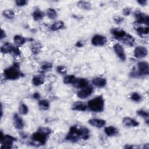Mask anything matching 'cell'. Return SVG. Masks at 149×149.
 Segmentation results:
<instances>
[{
    "mask_svg": "<svg viewBox=\"0 0 149 149\" xmlns=\"http://www.w3.org/2000/svg\"><path fill=\"white\" fill-rule=\"evenodd\" d=\"M90 132L86 127L73 125L69 130L65 137V140L71 143H76L80 140H87L90 138Z\"/></svg>",
    "mask_w": 149,
    "mask_h": 149,
    "instance_id": "1",
    "label": "cell"
},
{
    "mask_svg": "<svg viewBox=\"0 0 149 149\" xmlns=\"http://www.w3.org/2000/svg\"><path fill=\"white\" fill-rule=\"evenodd\" d=\"M51 133L52 130L51 129L46 127H40L36 132L31 135V144L36 146L45 145Z\"/></svg>",
    "mask_w": 149,
    "mask_h": 149,
    "instance_id": "2",
    "label": "cell"
},
{
    "mask_svg": "<svg viewBox=\"0 0 149 149\" xmlns=\"http://www.w3.org/2000/svg\"><path fill=\"white\" fill-rule=\"evenodd\" d=\"M24 74L20 71L19 63H13V65L8 67L3 70V76L6 80H15L23 77Z\"/></svg>",
    "mask_w": 149,
    "mask_h": 149,
    "instance_id": "3",
    "label": "cell"
},
{
    "mask_svg": "<svg viewBox=\"0 0 149 149\" xmlns=\"http://www.w3.org/2000/svg\"><path fill=\"white\" fill-rule=\"evenodd\" d=\"M105 101L102 95H98L87 102L88 108L94 112H101L104 109Z\"/></svg>",
    "mask_w": 149,
    "mask_h": 149,
    "instance_id": "4",
    "label": "cell"
},
{
    "mask_svg": "<svg viewBox=\"0 0 149 149\" xmlns=\"http://www.w3.org/2000/svg\"><path fill=\"white\" fill-rule=\"evenodd\" d=\"M16 140L15 137L10 134H5L2 132H1V147L2 148H11Z\"/></svg>",
    "mask_w": 149,
    "mask_h": 149,
    "instance_id": "5",
    "label": "cell"
},
{
    "mask_svg": "<svg viewBox=\"0 0 149 149\" xmlns=\"http://www.w3.org/2000/svg\"><path fill=\"white\" fill-rule=\"evenodd\" d=\"M134 17L136 19V23L137 24H144L148 26L149 17L147 15L140 11H136L134 13Z\"/></svg>",
    "mask_w": 149,
    "mask_h": 149,
    "instance_id": "6",
    "label": "cell"
},
{
    "mask_svg": "<svg viewBox=\"0 0 149 149\" xmlns=\"http://www.w3.org/2000/svg\"><path fill=\"white\" fill-rule=\"evenodd\" d=\"M107 41L108 40L106 37L101 34L94 35L91 40L92 45L96 47H102L107 44Z\"/></svg>",
    "mask_w": 149,
    "mask_h": 149,
    "instance_id": "7",
    "label": "cell"
},
{
    "mask_svg": "<svg viewBox=\"0 0 149 149\" xmlns=\"http://www.w3.org/2000/svg\"><path fill=\"white\" fill-rule=\"evenodd\" d=\"M113 49L118 58L122 62L126 60V56L123 47L119 43H116L113 45Z\"/></svg>",
    "mask_w": 149,
    "mask_h": 149,
    "instance_id": "8",
    "label": "cell"
},
{
    "mask_svg": "<svg viewBox=\"0 0 149 149\" xmlns=\"http://www.w3.org/2000/svg\"><path fill=\"white\" fill-rule=\"evenodd\" d=\"M137 72L142 77L148 76L149 74V65L146 61H140L137 63Z\"/></svg>",
    "mask_w": 149,
    "mask_h": 149,
    "instance_id": "9",
    "label": "cell"
},
{
    "mask_svg": "<svg viewBox=\"0 0 149 149\" xmlns=\"http://www.w3.org/2000/svg\"><path fill=\"white\" fill-rule=\"evenodd\" d=\"M148 55V49L143 46L136 47L133 51V55L137 59H142L146 57Z\"/></svg>",
    "mask_w": 149,
    "mask_h": 149,
    "instance_id": "10",
    "label": "cell"
},
{
    "mask_svg": "<svg viewBox=\"0 0 149 149\" xmlns=\"http://www.w3.org/2000/svg\"><path fill=\"white\" fill-rule=\"evenodd\" d=\"M93 92V88L92 86H88L85 88L80 89L77 93V96L80 99H86L89 97Z\"/></svg>",
    "mask_w": 149,
    "mask_h": 149,
    "instance_id": "11",
    "label": "cell"
},
{
    "mask_svg": "<svg viewBox=\"0 0 149 149\" xmlns=\"http://www.w3.org/2000/svg\"><path fill=\"white\" fill-rule=\"evenodd\" d=\"M111 33L112 36L117 40L121 41V40L127 34V33L120 29V28H113L111 30Z\"/></svg>",
    "mask_w": 149,
    "mask_h": 149,
    "instance_id": "12",
    "label": "cell"
},
{
    "mask_svg": "<svg viewBox=\"0 0 149 149\" xmlns=\"http://www.w3.org/2000/svg\"><path fill=\"white\" fill-rule=\"evenodd\" d=\"M13 121L15 127L17 130H22L24 126L23 119L17 113H15L13 116Z\"/></svg>",
    "mask_w": 149,
    "mask_h": 149,
    "instance_id": "13",
    "label": "cell"
},
{
    "mask_svg": "<svg viewBox=\"0 0 149 149\" xmlns=\"http://www.w3.org/2000/svg\"><path fill=\"white\" fill-rule=\"evenodd\" d=\"M122 124L125 127H134L139 125V122L133 118L130 117H125L122 119Z\"/></svg>",
    "mask_w": 149,
    "mask_h": 149,
    "instance_id": "14",
    "label": "cell"
},
{
    "mask_svg": "<svg viewBox=\"0 0 149 149\" xmlns=\"http://www.w3.org/2000/svg\"><path fill=\"white\" fill-rule=\"evenodd\" d=\"M16 47H15L9 42H5L1 47V52L4 54H13Z\"/></svg>",
    "mask_w": 149,
    "mask_h": 149,
    "instance_id": "15",
    "label": "cell"
},
{
    "mask_svg": "<svg viewBox=\"0 0 149 149\" xmlns=\"http://www.w3.org/2000/svg\"><path fill=\"white\" fill-rule=\"evenodd\" d=\"M88 123L92 126L96 128H102L106 124V121L104 119L93 118L88 120Z\"/></svg>",
    "mask_w": 149,
    "mask_h": 149,
    "instance_id": "16",
    "label": "cell"
},
{
    "mask_svg": "<svg viewBox=\"0 0 149 149\" xmlns=\"http://www.w3.org/2000/svg\"><path fill=\"white\" fill-rule=\"evenodd\" d=\"M88 108L87 104H86L82 101H76L74 102L72 105V109L76 111H81L84 112Z\"/></svg>",
    "mask_w": 149,
    "mask_h": 149,
    "instance_id": "17",
    "label": "cell"
},
{
    "mask_svg": "<svg viewBox=\"0 0 149 149\" xmlns=\"http://www.w3.org/2000/svg\"><path fill=\"white\" fill-rule=\"evenodd\" d=\"M107 83L106 79L102 77H96L92 79V84L98 88L104 87L107 85Z\"/></svg>",
    "mask_w": 149,
    "mask_h": 149,
    "instance_id": "18",
    "label": "cell"
},
{
    "mask_svg": "<svg viewBox=\"0 0 149 149\" xmlns=\"http://www.w3.org/2000/svg\"><path fill=\"white\" fill-rule=\"evenodd\" d=\"M73 85L77 88H83L88 86V81L86 78H76Z\"/></svg>",
    "mask_w": 149,
    "mask_h": 149,
    "instance_id": "19",
    "label": "cell"
},
{
    "mask_svg": "<svg viewBox=\"0 0 149 149\" xmlns=\"http://www.w3.org/2000/svg\"><path fill=\"white\" fill-rule=\"evenodd\" d=\"M104 133L108 137H113L118 134L119 130L113 126H109L105 127Z\"/></svg>",
    "mask_w": 149,
    "mask_h": 149,
    "instance_id": "20",
    "label": "cell"
},
{
    "mask_svg": "<svg viewBox=\"0 0 149 149\" xmlns=\"http://www.w3.org/2000/svg\"><path fill=\"white\" fill-rule=\"evenodd\" d=\"M120 41L122 42L125 45H127L130 47H132L134 44L135 39L132 35L127 33V34Z\"/></svg>",
    "mask_w": 149,
    "mask_h": 149,
    "instance_id": "21",
    "label": "cell"
},
{
    "mask_svg": "<svg viewBox=\"0 0 149 149\" xmlns=\"http://www.w3.org/2000/svg\"><path fill=\"white\" fill-rule=\"evenodd\" d=\"M44 16H45L44 12L39 9H36L33 11L32 13L33 19L34 21H36V22H38L43 19Z\"/></svg>",
    "mask_w": 149,
    "mask_h": 149,
    "instance_id": "22",
    "label": "cell"
},
{
    "mask_svg": "<svg viewBox=\"0 0 149 149\" xmlns=\"http://www.w3.org/2000/svg\"><path fill=\"white\" fill-rule=\"evenodd\" d=\"M44 81V77L42 75H36L31 79V83L34 86H40L43 84Z\"/></svg>",
    "mask_w": 149,
    "mask_h": 149,
    "instance_id": "23",
    "label": "cell"
},
{
    "mask_svg": "<svg viewBox=\"0 0 149 149\" xmlns=\"http://www.w3.org/2000/svg\"><path fill=\"white\" fill-rule=\"evenodd\" d=\"M77 6L79 8L82 10H90L92 7L91 3L90 2L86 1H78L77 3Z\"/></svg>",
    "mask_w": 149,
    "mask_h": 149,
    "instance_id": "24",
    "label": "cell"
},
{
    "mask_svg": "<svg viewBox=\"0 0 149 149\" xmlns=\"http://www.w3.org/2000/svg\"><path fill=\"white\" fill-rule=\"evenodd\" d=\"M13 42L17 47H19L25 44L26 38L20 35H16L13 37Z\"/></svg>",
    "mask_w": 149,
    "mask_h": 149,
    "instance_id": "25",
    "label": "cell"
},
{
    "mask_svg": "<svg viewBox=\"0 0 149 149\" xmlns=\"http://www.w3.org/2000/svg\"><path fill=\"white\" fill-rule=\"evenodd\" d=\"M65 27V23L62 20H58L54 23L50 27V29L52 31H56L63 29Z\"/></svg>",
    "mask_w": 149,
    "mask_h": 149,
    "instance_id": "26",
    "label": "cell"
},
{
    "mask_svg": "<svg viewBox=\"0 0 149 149\" xmlns=\"http://www.w3.org/2000/svg\"><path fill=\"white\" fill-rule=\"evenodd\" d=\"M136 31L138 35L141 37H144L145 36L148 35L149 33V28L148 26L146 27H138L136 29Z\"/></svg>",
    "mask_w": 149,
    "mask_h": 149,
    "instance_id": "27",
    "label": "cell"
},
{
    "mask_svg": "<svg viewBox=\"0 0 149 149\" xmlns=\"http://www.w3.org/2000/svg\"><path fill=\"white\" fill-rule=\"evenodd\" d=\"M38 105L39 108L44 111L48 110L50 107V102L47 100H41L38 102Z\"/></svg>",
    "mask_w": 149,
    "mask_h": 149,
    "instance_id": "28",
    "label": "cell"
},
{
    "mask_svg": "<svg viewBox=\"0 0 149 149\" xmlns=\"http://www.w3.org/2000/svg\"><path fill=\"white\" fill-rule=\"evenodd\" d=\"M136 114L146 119V122L147 125H148V117H149V113L148 111L144 110V109H139L136 111Z\"/></svg>",
    "mask_w": 149,
    "mask_h": 149,
    "instance_id": "29",
    "label": "cell"
},
{
    "mask_svg": "<svg viewBox=\"0 0 149 149\" xmlns=\"http://www.w3.org/2000/svg\"><path fill=\"white\" fill-rule=\"evenodd\" d=\"M47 16L48 18L52 20H54L58 17V13L56 10L54 8H49L47 10Z\"/></svg>",
    "mask_w": 149,
    "mask_h": 149,
    "instance_id": "30",
    "label": "cell"
},
{
    "mask_svg": "<svg viewBox=\"0 0 149 149\" xmlns=\"http://www.w3.org/2000/svg\"><path fill=\"white\" fill-rule=\"evenodd\" d=\"M76 77L74 75L70 74V75H66L64 77L63 82L65 84H73Z\"/></svg>",
    "mask_w": 149,
    "mask_h": 149,
    "instance_id": "31",
    "label": "cell"
},
{
    "mask_svg": "<svg viewBox=\"0 0 149 149\" xmlns=\"http://www.w3.org/2000/svg\"><path fill=\"white\" fill-rule=\"evenodd\" d=\"M41 47H42V46L40 43L36 42V43H34L31 45V51L34 55H36V54H38L40 52Z\"/></svg>",
    "mask_w": 149,
    "mask_h": 149,
    "instance_id": "32",
    "label": "cell"
},
{
    "mask_svg": "<svg viewBox=\"0 0 149 149\" xmlns=\"http://www.w3.org/2000/svg\"><path fill=\"white\" fill-rule=\"evenodd\" d=\"M52 68V64L50 62H45L42 64L40 69V72L41 73H44L49 71Z\"/></svg>",
    "mask_w": 149,
    "mask_h": 149,
    "instance_id": "33",
    "label": "cell"
},
{
    "mask_svg": "<svg viewBox=\"0 0 149 149\" xmlns=\"http://www.w3.org/2000/svg\"><path fill=\"white\" fill-rule=\"evenodd\" d=\"M19 112L20 115H25L29 112V108L26 104L22 102L19 105Z\"/></svg>",
    "mask_w": 149,
    "mask_h": 149,
    "instance_id": "34",
    "label": "cell"
},
{
    "mask_svg": "<svg viewBox=\"0 0 149 149\" xmlns=\"http://www.w3.org/2000/svg\"><path fill=\"white\" fill-rule=\"evenodd\" d=\"M2 15L8 19H12L15 17V12L10 9H6L2 12Z\"/></svg>",
    "mask_w": 149,
    "mask_h": 149,
    "instance_id": "35",
    "label": "cell"
},
{
    "mask_svg": "<svg viewBox=\"0 0 149 149\" xmlns=\"http://www.w3.org/2000/svg\"><path fill=\"white\" fill-rule=\"evenodd\" d=\"M130 99L135 102H139L141 101L142 97L139 93L137 92H133L130 95Z\"/></svg>",
    "mask_w": 149,
    "mask_h": 149,
    "instance_id": "36",
    "label": "cell"
},
{
    "mask_svg": "<svg viewBox=\"0 0 149 149\" xmlns=\"http://www.w3.org/2000/svg\"><path fill=\"white\" fill-rule=\"evenodd\" d=\"M56 72L61 74H65L67 73V69L65 66L59 65L56 68Z\"/></svg>",
    "mask_w": 149,
    "mask_h": 149,
    "instance_id": "37",
    "label": "cell"
},
{
    "mask_svg": "<svg viewBox=\"0 0 149 149\" xmlns=\"http://www.w3.org/2000/svg\"><path fill=\"white\" fill-rule=\"evenodd\" d=\"M28 2L26 0H16L15 1V4L16 6L19 7L24 6L27 4Z\"/></svg>",
    "mask_w": 149,
    "mask_h": 149,
    "instance_id": "38",
    "label": "cell"
},
{
    "mask_svg": "<svg viewBox=\"0 0 149 149\" xmlns=\"http://www.w3.org/2000/svg\"><path fill=\"white\" fill-rule=\"evenodd\" d=\"M113 20L114 22L116 24H121V23H122L123 22L124 18L121 17V16H115L113 17Z\"/></svg>",
    "mask_w": 149,
    "mask_h": 149,
    "instance_id": "39",
    "label": "cell"
},
{
    "mask_svg": "<svg viewBox=\"0 0 149 149\" xmlns=\"http://www.w3.org/2000/svg\"><path fill=\"white\" fill-rule=\"evenodd\" d=\"M132 12V9L129 7H126L123 9L122 10V13L125 16H128L130 15Z\"/></svg>",
    "mask_w": 149,
    "mask_h": 149,
    "instance_id": "40",
    "label": "cell"
},
{
    "mask_svg": "<svg viewBox=\"0 0 149 149\" xmlns=\"http://www.w3.org/2000/svg\"><path fill=\"white\" fill-rule=\"evenodd\" d=\"M137 2L139 5H140L142 6H146L147 5V3H148L147 0H138V1H137Z\"/></svg>",
    "mask_w": 149,
    "mask_h": 149,
    "instance_id": "41",
    "label": "cell"
},
{
    "mask_svg": "<svg viewBox=\"0 0 149 149\" xmlns=\"http://www.w3.org/2000/svg\"><path fill=\"white\" fill-rule=\"evenodd\" d=\"M33 98L35 100H38L40 98V94L38 92H35L33 94Z\"/></svg>",
    "mask_w": 149,
    "mask_h": 149,
    "instance_id": "42",
    "label": "cell"
},
{
    "mask_svg": "<svg viewBox=\"0 0 149 149\" xmlns=\"http://www.w3.org/2000/svg\"><path fill=\"white\" fill-rule=\"evenodd\" d=\"M6 33L5 31L3 30V29H1V40H3V38H6Z\"/></svg>",
    "mask_w": 149,
    "mask_h": 149,
    "instance_id": "43",
    "label": "cell"
},
{
    "mask_svg": "<svg viewBox=\"0 0 149 149\" xmlns=\"http://www.w3.org/2000/svg\"><path fill=\"white\" fill-rule=\"evenodd\" d=\"M76 46L77 47H82L83 46V43L82 41H77V42H76Z\"/></svg>",
    "mask_w": 149,
    "mask_h": 149,
    "instance_id": "44",
    "label": "cell"
}]
</instances>
